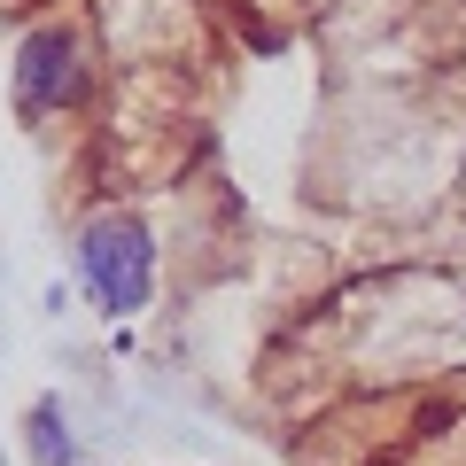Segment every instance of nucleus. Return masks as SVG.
<instances>
[{"instance_id": "obj_1", "label": "nucleus", "mask_w": 466, "mask_h": 466, "mask_svg": "<svg viewBox=\"0 0 466 466\" xmlns=\"http://www.w3.org/2000/svg\"><path fill=\"white\" fill-rule=\"evenodd\" d=\"M78 280L94 288V303L109 319L140 311V303H148V280H156L148 226H140V218H94V226L78 233Z\"/></svg>"}, {"instance_id": "obj_2", "label": "nucleus", "mask_w": 466, "mask_h": 466, "mask_svg": "<svg viewBox=\"0 0 466 466\" xmlns=\"http://www.w3.org/2000/svg\"><path fill=\"white\" fill-rule=\"evenodd\" d=\"M86 94V63H78V39L70 32H39V39H24V55H16V101L24 109H70V101Z\"/></svg>"}, {"instance_id": "obj_3", "label": "nucleus", "mask_w": 466, "mask_h": 466, "mask_svg": "<svg viewBox=\"0 0 466 466\" xmlns=\"http://www.w3.org/2000/svg\"><path fill=\"white\" fill-rule=\"evenodd\" d=\"M32 428H39V459H47V466H63V459H70V435L55 428V404H39V412H32Z\"/></svg>"}]
</instances>
